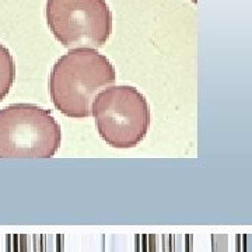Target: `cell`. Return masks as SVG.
<instances>
[{"label": "cell", "instance_id": "obj_1", "mask_svg": "<svg viewBox=\"0 0 252 252\" xmlns=\"http://www.w3.org/2000/svg\"><path fill=\"white\" fill-rule=\"evenodd\" d=\"M117 80L114 64L95 48H72L49 74L48 89L55 108L67 118H87L99 91Z\"/></svg>", "mask_w": 252, "mask_h": 252}, {"label": "cell", "instance_id": "obj_2", "mask_svg": "<svg viewBox=\"0 0 252 252\" xmlns=\"http://www.w3.org/2000/svg\"><path fill=\"white\" fill-rule=\"evenodd\" d=\"M62 144L54 115L35 104H11L0 111V158H51Z\"/></svg>", "mask_w": 252, "mask_h": 252}, {"label": "cell", "instance_id": "obj_3", "mask_svg": "<svg viewBox=\"0 0 252 252\" xmlns=\"http://www.w3.org/2000/svg\"><path fill=\"white\" fill-rule=\"evenodd\" d=\"M101 139L115 149H132L143 142L152 124L149 102L133 86L101 90L91 104Z\"/></svg>", "mask_w": 252, "mask_h": 252}, {"label": "cell", "instance_id": "obj_4", "mask_svg": "<svg viewBox=\"0 0 252 252\" xmlns=\"http://www.w3.org/2000/svg\"><path fill=\"white\" fill-rule=\"evenodd\" d=\"M45 16L54 36L66 48H101L112 34L105 0H46Z\"/></svg>", "mask_w": 252, "mask_h": 252}, {"label": "cell", "instance_id": "obj_5", "mask_svg": "<svg viewBox=\"0 0 252 252\" xmlns=\"http://www.w3.org/2000/svg\"><path fill=\"white\" fill-rule=\"evenodd\" d=\"M16 80V62L6 46L0 42V102L7 97Z\"/></svg>", "mask_w": 252, "mask_h": 252}, {"label": "cell", "instance_id": "obj_6", "mask_svg": "<svg viewBox=\"0 0 252 252\" xmlns=\"http://www.w3.org/2000/svg\"><path fill=\"white\" fill-rule=\"evenodd\" d=\"M193 1H196V0H193Z\"/></svg>", "mask_w": 252, "mask_h": 252}]
</instances>
